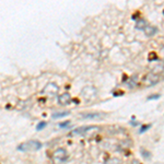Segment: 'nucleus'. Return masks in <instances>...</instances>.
Returning <instances> with one entry per match:
<instances>
[{
    "label": "nucleus",
    "mask_w": 164,
    "mask_h": 164,
    "mask_svg": "<svg viewBox=\"0 0 164 164\" xmlns=\"http://www.w3.org/2000/svg\"><path fill=\"white\" fill-rule=\"evenodd\" d=\"M42 143L39 141L36 140H31V141L24 142L21 143L20 145H18V150L21 152H27V151H37L39 149H42Z\"/></svg>",
    "instance_id": "f257e3e1"
},
{
    "label": "nucleus",
    "mask_w": 164,
    "mask_h": 164,
    "mask_svg": "<svg viewBox=\"0 0 164 164\" xmlns=\"http://www.w3.org/2000/svg\"><path fill=\"white\" fill-rule=\"evenodd\" d=\"M53 161H54L55 164H61L63 162L67 161V159H68V153L67 151L63 149V148H59L57 150L55 151L53 153Z\"/></svg>",
    "instance_id": "f03ea898"
},
{
    "label": "nucleus",
    "mask_w": 164,
    "mask_h": 164,
    "mask_svg": "<svg viewBox=\"0 0 164 164\" xmlns=\"http://www.w3.org/2000/svg\"><path fill=\"white\" fill-rule=\"evenodd\" d=\"M100 130L98 126H83V127H79V128L74 129L71 131V135H79V136H85V135H90L91 132H95V131Z\"/></svg>",
    "instance_id": "7ed1b4c3"
},
{
    "label": "nucleus",
    "mask_w": 164,
    "mask_h": 164,
    "mask_svg": "<svg viewBox=\"0 0 164 164\" xmlns=\"http://www.w3.org/2000/svg\"><path fill=\"white\" fill-rule=\"evenodd\" d=\"M58 92H59V87H58L56 83H53V82L46 84L45 87L43 89V93H45V94H47V95H49V96L57 95Z\"/></svg>",
    "instance_id": "20e7f679"
},
{
    "label": "nucleus",
    "mask_w": 164,
    "mask_h": 164,
    "mask_svg": "<svg viewBox=\"0 0 164 164\" xmlns=\"http://www.w3.org/2000/svg\"><path fill=\"white\" fill-rule=\"evenodd\" d=\"M160 80V77H159L158 73H149L143 79V83H145V87H152V85L156 84Z\"/></svg>",
    "instance_id": "39448f33"
},
{
    "label": "nucleus",
    "mask_w": 164,
    "mask_h": 164,
    "mask_svg": "<svg viewBox=\"0 0 164 164\" xmlns=\"http://www.w3.org/2000/svg\"><path fill=\"white\" fill-rule=\"evenodd\" d=\"M82 95L84 96L85 98H91L95 97L96 96V89L93 87H85L83 90H82Z\"/></svg>",
    "instance_id": "423d86ee"
},
{
    "label": "nucleus",
    "mask_w": 164,
    "mask_h": 164,
    "mask_svg": "<svg viewBox=\"0 0 164 164\" xmlns=\"http://www.w3.org/2000/svg\"><path fill=\"white\" fill-rule=\"evenodd\" d=\"M71 102H72V98H71V95L69 94V93H63L61 95H59V97H58V103L60 104V105H68V104H70Z\"/></svg>",
    "instance_id": "0eeeda50"
},
{
    "label": "nucleus",
    "mask_w": 164,
    "mask_h": 164,
    "mask_svg": "<svg viewBox=\"0 0 164 164\" xmlns=\"http://www.w3.org/2000/svg\"><path fill=\"white\" fill-rule=\"evenodd\" d=\"M126 84H127V87H128L129 89H134V87H136L137 84H138V76H137V74L131 76Z\"/></svg>",
    "instance_id": "6e6552de"
},
{
    "label": "nucleus",
    "mask_w": 164,
    "mask_h": 164,
    "mask_svg": "<svg viewBox=\"0 0 164 164\" xmlns=\"http://www.w3.org/2000/svg\"><path fill=\"white\" fill-rule=\"evenodd\" d=\"M82 116L85 119H97V118H101L103 114L102 113H85Z\"/></svg>",
    "instance_id": "1a4fd4ad"
},
{
    "label": "nucleus",
    "mask_w": 164,
    "mask_h": 164,
    "mask_svg": "<svg viewBox=\"0 0 164 164\" xmlns=\"http://www.w3.org/2000/svg\"><path fill=\"white\" fill-rule=\"evenodd\" d=\"M156 32H158V29L152 26V25H147V27H145V33L147 36H153Z\"/></svg>",
    "instance_id": "9d476101"
},
{
    "label": "nucleus",
    "mask_w": 164,
    "mask_h": 164,
    "mask_svg": "<svg viewBox=\"0 0 164 164\" xmlns=\"http://www.w3.org/2000/svg\"><path fill=\"white\" fill-rule=\"evenodd\" d=\"M145 27H147V22L145 20H138L137 21V24H136V29L139 31H145Z\"/></svg>",
    "instance_id": "9b49d317"
},
{
    "label": "nucleus",
    "mask_w": 164,
    "mask_h": 164,
    "mask_svg": "<svg viewBox=\"0 0 164 164\" xmlns=\"http://www.w3.org/2000/svg\"><path fill=\"white\" fill-rule=\"evenodd\" d=\"M69 115V112H58V113H55L53 114L52 117L54 119H57V118H61V117H65V116H68Z\"/></svg>",
    "instance_id": "f8f14e48"
},
{
    "label": "nucleus",
    "mask_w": 164,
    "mask_h": 164,
    "mask_svg": "<svg viewBox=\"0 0 164 164\" xmlns=\"http://www.w3.org/2000/svg\"><path fill=\"white\" fill-rule=\"evenodd\" d=\"M141 155L143 156V159H145V160H150L151 159V153L149 152V151H147L145 150V149H143V148H141Z\"/></svg>",
    "instance_id": "ddd939ff"
},
{
    "label": "nucleus",
    "mask_w": 164,
    "mask_h": 164,
    "mask_svg": "<svg viewBox=\"0 0 164 164\" xmlns=\"http://www.w3.org/2000/svg\"><path fill=\"white\" fill-rule=\"evenodd\" d=\"M46 125H47L46 121H41V123H38L37 126H36V130H38V131L42 130V129H44L46 127Z\"/></svg>",
    "instance_id": "4468645a"
},
{
    "label": "nucleus",
    "mask_w": 164,
    "mask_h": 164,
    "mask_svg": "<svg viewBox=\"0 0 164 164\" xmlns=\"http://www.w3.org/2000/svg\"><path fill=\"white\" fill-rule=\"evenodd\" d=\"M69 125H70V120H66L63 123H60L58 126H59L60 128H68Z\"/></svg>",
    "instance_id": "2eb2a0df"
},
{
    "label": "nucleus",
    "mask_w": 164,
    "mask_h": 164,
    "mask_svg": "<svg viewBox=\"0 0 164 164\" xmlns=\"http://www.w3.org/2000/svg\"><path fill=\"white\" fill-rule=\"evenodd\" d=\"M150 127H151L150 124H149V125H143V126L141 127V128H140L139 134H143V132H145V131H147L148 129H150Z\"/></svg>",
    "instance_id": "dca6fc26"
},
{
    "label": "nucleus",
    "mask_w": 164,
    "mask_h": 164,
    "mask_svg": "<svg viewBox=\"0 0 164 164\" xmlns=\"http://www.w3.org/2000/svg\"><path fill=\"white\" fill-rule=\"evenodd\" d=\"M161 97V94H152V95L148 96V101H152V100H158V98Z\"/></svg>",
    "instance_id": "f3484780"
},
{
    "label": "nucleus",
    "mask_w": 164,
    "mask_h": 164,
    "mask_svg": "<svg viewBox=\"0 0 164 164\" xmlns=\"http://www.w3.org/2000/svg\"><path fill=\"white\" fill-rule=\"evenodd\" d=\"M106 164H120V162L118 160H111L109 162H107Z\"/></svg>",
    "instance_id": "a211bd4d"
},
{
    "label": "nucleus",
    "mask_w": 164,
    "mask_h": 164,
    "mask_svg": "<svg viewBox=\"0 0 164 164\" xmlns=\"http://www.w3.org/2000/svg\"><path fill=\"white\" fill-rule=\"evenodd\" d=\"M131 164H140V163L137 161V160H132V163H131Z\"/></svg>",
    "instance_id": "6ab92c4d"
},
{
    "label": "nucleus",
    "mask_w": 164,
    "mask_h": 164,
    "mask_svg": "<svg viewBox=\"0 0 164 164\" xmlns=\"http://www.w3.org/2000/svg\"><path fill=\"white\" fill-rule=\"evenodd\" d=\"M162 55H163V57H164V48L162 49Z\"/></svg>",
    "instance_id": "aec40b11"
}]
</instances>
